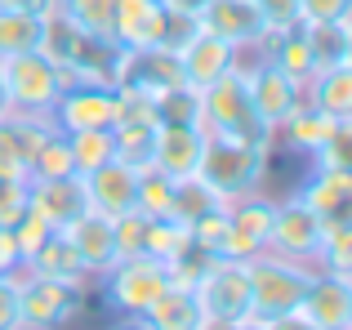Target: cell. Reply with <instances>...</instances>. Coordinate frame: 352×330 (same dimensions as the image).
<instances>
[{"instance_id":"obj_16","label":"cell","mask_w":352,"mask_h":330,"mask_svg":"<svg viewBox=\"0 0 352 330\" xmlns=\"http://www.w3.org/2000/svg\"><path fill=\"white\" fill-rule=\"evenodd\" d=\"M299 313L321 330H352V281L312 268V281L299 299Z\"/></svg>"},{"instance_id":"obj_5","label":"cell","mask_w":352,"mask_h":330,"mask_svg":"<svg viewBox=\"0 0 352 330\" xmlns=\"http://www.w3.org/2000/svg\"><path fill=\"white\" fill-rule=\"evenodd\" d=\"M0 76H5L14 116H50L54 103H58V94L67 89L63 72L36 50L14 54V58H0Z\"/></svg>"},{"instance_id":"obj_41","label":"cell","mask_w":352,"mask_h":330,"mask_svg":"<svg viewBox=\"0 0 352 330\" xmlns=\"http://www.w3.org/2000/svg\"><path fill=\"white\" fill-rule=\"evenodd\" d=\"M27 210V183L23 179H0V228H14V219Z\"/></svg>"},{"instance_id":"obj_44","label":"cell","mask_w":352,"mask_h":330,"mask_svg":"<svg viewBox=\"0 0 352 330\" xmlns=\"http://www.w3.org/2000/svg\"><path fill=\"white\" fill-rule=\"evenodd\" d=\"M0 9H9V14H50V9H58V0H0Z\"/></svg>"},{"instance_id":"obj_42","label":"cell","mask_w":352,"mask_h":330,"mask_svg":"<svg viewBox=\"0 0 352 330\" xmlns=\"http://www.w3.org/2000/svg\"><path fill=\"white\" fill-rule=\"evenodd\" d=\"M352 14V0H299V23H335Z\"/></svg>"},{"instance_id":"obj_15","label":"cell","mask_w":352,"mask_h":330,"mask_svg":"<svg viewBox=\"0 0 352 330\" xmlns=\"http://www.w3.org/2000/svg\"><path fill=\"white\" fill-rule=\"evenodd\" d=\"M27 210L41 214L54 232H63L67 223H76V219L89 210L80 174H63V179H32V183H27Z\"/></svg>"},{"instance_id":"obj_14","label":"cell","mask_w":352,"mask_h":330,"mask_svg":"<svg viewBox=\"0 0 352 330\" xmlns=\"http://www.w3.org/2000/svg\"><path fill=\"white\" fill-rule=\"evenodd\" d=\"M80 183H85L89 210L103 214V219L129 214L134 201H138V170H134V165H125V161H116V157L103 161V165H94L89 174H80Z\"/></svg>"},{"instance_id":"obj_9","label":"cell","mask_w":352,"mask_h":330,"mask_svg":"<svg viewBox=\"0 0 352 330\" xmlns=\"http://www.w3.org/2000/svg\"><path fill=\"white\" fill-rule=\"evenodd\" d=\"M116 107H120V89L116 85H94V80H76L58 94L50 121L63 134L76 130H112L116 125Z\"/></svg>"},{"instance_id":"obj_6","label":"cell","mask_w":352,"mask_h":330,"mask_svg":"<svg viewBox=\"0 0 352 330\" xmlns=\"http://www.w3.org/2000/svg\"><path fill=\"white\" fill-rule=\"evenodd\" d=\"M236 67H241V76H245V94H250V107H254L258 125H263L267 134H276V125L303 103V85L294 76H285L276 63L254 58L250 50H241Z\"/></svg>"},{"instance_id":"obj_25","label":"cell","mask_w":352,"mask_h":330,"mask_svg":"<svg viewBox=\"0 0 352 330\" xmlns=\"http://www.w3.org/2000/svg\"><path fill=\"white\" fill-rule=\"evenodd\" d=\"M303 98L312 107H321L335 121H352V63H335V67H321L317 76L303 85Z\"/></svg>"},{"instance_id":"obj_20","label":"cell","mask_w":352,"mask_h":330,"mask_svg":"<svg viewBox=\"0 0 352 330\" xmlns=\"http://www.w3.org/2000/svg\"><path fill=\"white\" fill-rule=\"evenodd\" d=\"M63 236H67L72 250L80 254V263H85L89 277H103V272L120 259V254H116V228H112V219L94 214V210H85L76 223H67V228H63Z\"/></svg>"},{"instance_id":"obj_2","label":"cell","mask_w":352,"mask_h":330,"mask_svg":"<svg viewBox=\"0 0 352 330\" xmlns=\"http://www.w3.org/2000/svg\"><path fill=\"white\" fill-rule=\"evenodd\" d=\"M192 299H197L201 317H206V330H228L236 322H245L250 313V272L245 259H228V254H214L206 259L197 286H192Z\"/></svg>"},{"instance_id":"obj_39","label":"cell","mask_w":352,"mask_h":330,"mask_svg":"<svg viewBox=\"0 0 352 330\" xmlns=\"http://www.w3.org/2000/svg\"><path fill=\"white\" fill-rule=\"evenodd\" d=\"M18 286H23V268L18 272H0V330H23Z\"/></svg>"},{"instance_id":"obj_7","label":"cell","mask_w":352,"mask_h":330,"mask_svg":"<svg viewBox=\"0 0 352 330\" xmlns=\"http://www.w3.org/2000/svg\"><path fill=\"white\" fill-rule=\"evenodd\" d=\"M85 304V286L58 277H36L23 268V286H18V308H23V330H63L80 317Z\"/></svg>"},{"instance_id":"obj_32","label":"cell","mask_w":352,"mask_h":330,"mask_svg":"<svg viewBox=\"0 0 352 330\" xmlns=\"http://www.w3.org/2000/svg\"><path fill=\"white\" fill-rule=\"evenodd\" d=\"M134 210L143 219H174V179L161 174L156 165L138 170V201Z\"/></svg>"},{"instance_id":"obj_40","label":"cell","mask_w":352,"mask_h":330,"mask_svg":"<svg viewBox=\"0 0 352 330\" xmlns=\"http://www.w3.org/2000/svg\"><path fill=\"white\" fill-rule=\"evenodd\" d=\"M50 232H54V228L45 223L41 214H32V210H23V214L14 219V241H18V254H23V263H27V254H32Z\"/></svg>"},{"instance_id":"obj_37","label":"cell","mask_w":352,"mask_h":330,"mask_svg":"<svg viewBox=\"0 0 352 330\" xmlns=\"http://www.w3.org/2000/svg\"><path fill=\"white\" fill-rule=\"evenodd\" d=\"M192 245L206 254H223V236H228V206H214L206 210L201 219H192Z\"/></svg>"},{"instance_id":"obj_1","label":"cell","mask_w":352,"mask_h":330,"mask_svg":"<svg viewBox=\"0 0 352 330\" xmlns=\"http://www.w3.org/2000/svg\"><path fill=\"white\" fill-rule=\"evenodd\" d=\"M276 139H250V134H206L201 143V165L197 179L214 192L223 206L263 192L267 165H272Z\"/></svg>"},{"instance_id":"obj_26","label":"cell","mask_w":352,"mask_h":330,"mask_svg":"<svg viewBox=\"0 0 352 330\" xmlns=\"http://www.w3.org/2000/svg\"><path fill=\"white\" fill-rule=\"evenodd\" d=\"M308 32V50L321 67H335V63H352V14L335 18V23H303Z\"/></svg>"},{"instance_id":"obj_29","label":"cell","mask_w":352,"mask_h":330,"mask_svg":"<svg viewBox=\"0 0 352 330\" xmlns=\"http://www.w3.org/2000/svg\"><path fill=\"white\" fill-rule=\"evenodd\" d=\"M312 268L352 281V219H326L321 250H317V263H312Z\"/></svg>"},{"instance_id":"obj_22","label":"cell","mask_w":352,"mask_h":330,"mask_svg":"<svg viewBox=\"0 0 352 330\" xmlns=\"http://www.w3.org/2000/svg\"><path fill=\"white\" fill-rule=\"evenodd\" d=\"M335 125H339L335 116H326L321 107H312L308 98H303V103L294 107V112L285 116L281 125H276L272 139H276V143H285L290 152H299V157H308V161H312V157H317V148L330 139V134H335Z\"/></svg>"},{"instance_id":"obj_35","label":"cell","mask_w":352,"mask_h":330,"mask_svg":"<svg viewBox=\"0 0 352 330\" xmlns=\"http://www.w3.org/2000/svg\"><path fill=\"white\" fill-rule=\"evenodd\" d=\"M152 139L156 125H112V143H116V161L147 170L152 165Z\"/></svg>"},{"instance_id":"obj_19","label":"cell","mask_w":352,"mask_h":330,"mask_svg":"<svg viewBox=\"0 0 352 330\" xmlns=\"http://www.w3.org/2000/svg\"><path fill=\"white\" fill-rule=\"evenodd\" d=\"M201 130L197 125H183V121H161L156 125V139H152V165L161 174H170L174 183L192 179L201 165Z\"/></svg>"},{"instance_id":"obj_30","label":"cell","mask_w":352,"mask_h":330,"mask_svg":"<svg viewBox=\"0 0 352 330\" xmlns=\"http://www.w3.org/2000/svg\"><path fill=\"white\" fill-rule=\"evenodd\" d=\"M63 174H76L72 170V148H67V134L54 125L41 143H36L32 161H27V183L32 179H63Z\"/></svg>"},{"instance_id":"obj_38","label":"cell","mask_w":352,"mask_h":330,"mask_svg":"<svg viewBox=\"0 0 352 330\" xmlns=\"http://www.w3.org/2000/svg\"><path fill=\"white\" fill-rule=\"evenodd\" d=\"M312 165H326V170H352V121L335 125V134L317 148Z\"/></svg>"},{"instance_id":"obj_31","label":"cell","mask_w":352,"mask_h":330,"mask_svg":"<svg viewBox=\"0 0 352 330\" xmlns=\"http://www.w3.org/2000/svg\"><path fill=\"white\" fill-rule=\"evenodd\" d=\"M58 14L67 23H76L85 36L112 41V23H116V0H58ZM116 45V41H112Z\"/></svg>"},{"instance_id":"obj_12","label":"cell","mask_w":352,"mask_h":330,"mask_svg":"<svg viewBox=\"0 0 352 330\" xmlns=\"http://www.w3.org/2000/svg\"><path fill=\"white\" fill-rule=\"evenodd\" d=\"M272 214L276 201L263 192H250L228 206V236H223V254L228 259H254L267 250V236H272Z\"/></svg>"},{"instance_id":"obj_24","label":"cell","mask_w":352,"mask_h":330,"mask_svg":"<svg viewBox=\"0 0 352 330\" xmlns=\"http://www.w3.org/2000/svg\"><path fill=\"white\" fill-rule=\"evenodd\" d=\"M27 272H36V277H58V281H76V286H89V272L85 263H80V254L72 250V241L63 232H50L41 245H36L32 254H27L23 263Z\"/></svg>"},{"instance_id":"obj_4","label":"cell","mask_w":352,"mask_h":330,"mask_svg":"<svg viewBox=\"0 0 352 330\" xmlns=\"http://www.w3.org/2000/svg\"><path fill=\"white\" fill-rule=\"evenodd\" d=\"M192 125L206 134H250V139H272V134L258 125L254 107H250V94H245V76L241 67H232L228 76H219L214 85L197 89V116Z\"/></svg>"},{"instance_id":"obj_8","label":"cell","mask_w":352,"mask_h":330,"mask_svg":"<svg viewBox=\"0 0 352 330\" xmlns=\"http://www.w3.org/2000/svg\"><path fill=\"white\" fill-rule=\"evenodd\" d=\"M98 281H103V299L116 308V313H138V317H143L147 308L165 295V286H170L165 263L152 259V254H129V259H116Z\"/></svg>"},{"instance_id":"obj_3","label":"cell","mask_w":352,"mask_h":330,"mask_svg":"<svg viewBox=\"0 0 352 330\" xmlns=\"http://www.w3.org/2000/svg\"><path fill=\"white\" fill-rule=\"evenodd\" d=\"M245 272H250V313L263 317V322H272L281 313H294L312 281V263L281 259L272 250L245 259Z\"/></svg>"},{"instance_id":"obj_48","label":"cell","mask_w":352,"mask_h":330,"mask_svg":"<svg viewBox=\"0 0 352 330\" xmlns=\"http://www.w3.org/2000/svg\"><path fill=\"white\" fill-rule=\"evenodd\" d=\"M5 116H14V107H9V89H5V76H0V121Z\"/></svg>"},{"instance_id":"obj_13","label":"cell","mask_w":352,"mask_h":330,"mask_svg":"<svg viewBox=\"0 0 352 330\" xmlns=\"http://www.w3.org/2000/svg\"><path fill=\"white\" fill-rule=\"evenodd\" d=\"M174 58H179L183 85H188V89H206V85H214L219 76H228V72L236 67L241 50H232L228 41H219V36H210V32L197 27V32L174 50Z\"/></svg>"},{"instance_id":"obj_21","label":"cell","mask_w":352,"mask_h":330,"mask_svg":"<svg viewBox=\"0 0 352 330\" xmlns=\"http://www.w3.org/2000/svg\"><path fill=\"white\" fill-rule=\"evenodd\" d=\"M50 130H54L50 116H5L0 121V179L27 183V161Z\"/></svg>"},{"instance_id":"obj_28","label":"cell","mask_w":352,"mask_h":330,"mask_svg":"<svg viewBox=\"0 0 352 330\" xmlns=\"http://www.w3.org/2000/svg\"><path fill=\"white\" fill-rule=\"evenodd\" d=\"M188 250H192V228L183 219H147L143 223V254H152L161 263H174Z\"/></svg>"},{"instance_id":"obj_46","label":"cell","mask_w":352,"mask_h":330,"mask_svg":"<svg viewBox=\"0 0 352 330\" xmlns=\"http://www.w3.org/2000/svg\"><path fill=\"white\" fill-rule=\"evenodd\" d=\"M165 14H179V18H197L206 9V0H161Z\"/></svg>"},{"instance_id":"obj_23","label":"cell","mask_w":352,"mask_h":330,"mask_svg":"<svg viewBox=\"0 0 352 330\" xmlns=\"http://www.w3.org/2000/svg\"><path fill=\"white\" fill-rule=\"evenodd\" d=\"M294 197L308 201L321 219H348V206H352V170H326V165H312L308 183H303Z\"/></svg>"},{"instance_id":"obj_33","label":"cell","mask_w":352,"mask_h":330,"mask_svg":"<svg viewBox=\"0 0 352 330\" xmlns=\"http://www.w3.org/2000/svg\"><path fill=\"white\" fill-rule=\"evenodd\" d=\"M41 45V14H9L0 9V58H14Z\"/></svg>"},{"instance_id":"obj_11","label":"cell","mask_w":352,"mask_h":330,"mask_svg":"<svg viewBox=\"0 0 352 330\" xmlns=\"http://www.w3.org/2000/svg\"><path fill=\"white\" fill-rule=\"evenodd\" d=\"M112 85L147 94V98H161V94H170V89L183 85L179 58H174V50H165V45H152V50H120Z\"/></svg>"},{"instance_id":"obj_10","label":"cell","mask_w":352,"mask_h":330,"mask_svg":"<svg viewBox=\"0 0 352 330\" xmlns=\"http://www.w3.org/2000/svg\"><path fill=\"white\" fill-rule=\"evenodd\" d=\"M321 232H326V219L299 197L276 201L272 214V236H267V250L281 254V259H299V263H317L321 250Z\"/></svg>"},{"instance_id":"obj_47","label":"cell","mask_w":352,"mask_h":330,"mask_svg":"<svg viewBox=\"0 0 352 330\" xmlns=\"http://www.w3.org/2000/svg\"><path fill=\"white\" fill-rule=\"evenodd\" d=\"M107 330H152V326H147V317H138V313H120V322H112Z\"/></svg>"},{"instance_id":"obj_34","label":"cell","mask_w":352,"mask_h":330,"mask_svg":"<svg viewBox=\"0 0 352 330\" xmlns=\"http://www.w3.org/2000/svg\"><path fill=\"white\" fill-rule=\"evenodd\" d=\"M67 148H72V170L76 174H89L94 165L116 157L112 130H76V134H67Z\"/></svg>"},{"instance_id":"obj_27","label":"cell","mask_w":352,"mask_h":330,"mask_svg":"<svg viewBox=\"0 0 352 330\" xmlns=\"http://www.w3.org/2000/svg\"><path fill=\"white\" fill-rule=\"evenodd\" d=\"M143 317L152 330H206V317H201L192 290H174V286H165V295Z\"/></svg>"},{"instance_id":"obj_17","label":"cell","mask_w":352,"mask_h":330,"mask_svg":"<svg viewBox=\"0 0 352 330\" xmlns=\"http://www.w3.org/2000/svg\"><path fill=\"white\" fill-rule=\"evenodd\" d=\"M197 27L228 41L232 50H254L267 23L250 0H206V9L197 14Z\"/></svg>"},{"instance_id":"obj_18","label":"cell","mask_w":352,"mask_h":330,"mask_svg":"<svg viewBox=\"0 0 352 330\" xmlns=\"http://www.w3.org/2000/svg\"><path fill=\"white\" fill-rule=\"evenodd\" d=\"M165 27H170V14L161 0H116V50H152L165 41Z\"/></svg>"},{"instance_id":"obj_45","label":"cell","mask_w":352,"mask_h":330,"mask_svg":"<svg viewBox=\"0 0 352 330\" xmlns=\"http://www.w3.org/2000/svg\"><path fill=\"white\" fill-rule=\"evenodd\" d=\"M267 330H321V326H312L308 317H303L299 308H294V313H281V317H272V322H267Z\"/></svg>"},{"instance_id":"obj_36","label":"cell","mask_w":352,"mask_h":330,"mask_svg":"<svg viewBox=\"0 0 352 330\" xmlns=\"http://www.w3.org/2000/svg\"><path fill=\"white\" fill-rule=\"evenodd\" d=\"M223 206V201L214 197V192L206 188V183L192 174V179H179L174 183V219H183V223H192V219H201L206 210Z\"/></svg>"},{"instance_id":"obj_43","label":"cell","mask_w":352,"mask_h":330,"mask_svg":"<svg viewBox=\"0 0 352 330\" xmlns=\"http://www.w3.org/2000/svg\"><path fill=\"white\" fill-rule=\"evenodd\" d=\"M250 5L263 14L267 27H285V23H294V18H299V0H250Z\"/></svg>"}]
</instances>
